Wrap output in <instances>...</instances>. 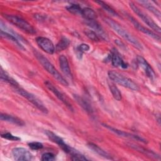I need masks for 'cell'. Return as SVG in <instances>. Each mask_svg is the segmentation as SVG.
<instances>
[{
  "label": "cell",
  "mask_w": 161,
  "mask_h": 161,
  "mask_svg": "<svg viewBox=\"0 0 161 161\" xmlns=\"http://www.w3.org/2000/svg\"><path fill=\"white\" fill-rule=\"evenodd\" d=\"M127 17L128 18V19L131 22V23L133 25V26H135V28H136L138 31L142 32L143 33L145 34L146 35L152 38L153 39L157 40V41H160V38L158 35H157L156 33H155L153 31H152V30L145 28V26H143V25H142L138 21H137L134 18H133L132 16H130L129 14H127Z\"/></svg>",
  "instance_id": "11"
},
{
  "label": "cell",
  "mask_w": 161,
  "mask_h": 161,
  "mask_svg": "<svg viewBox=\"0 0 161 161\" xmlns=\"http://www.w3.org/2000/svg\"><path fill=\"white\" fill-rule=\"evenodd\" d=\"M45 85L61 102H62L67 107L68 109H69L71 111H74L72 104L70 103L66 96L61 91H60L52 82L48 80H46L45 82Z\"/></svg>",
  "instance_id": "8"
},
{
  "label": "cell",
  "mask_w": 161,
  "mask_h": 161,
  "mask_svg": "<svg viewBox=\"0 0 161 161\" xmlns=\"http://www.w3.org/2000/svg\"><path fill=\"white\" fill-rule=\"evenodd\" d=\"M70 40L65 36H62L60 40H59V42L57 43L56 47H55V50L57 52H60L62 50H64L65 49H66L70 45Z\"/></svg>",
  "instance_id": "25"
},
{
  "label": "cell",
  "mask_w": 161,
  "mask_h": 161,
  "mask_svg": "<svg viewBox=\"0 0 161 161\" xmlns=\"http://www.w3.org/2000/svg\"><path fill=\"white\" fill-rule=\"evenodd\" d=\"M96 3L99 4L106 12H108L109 14L113 16H118V14L108 4H107L106 3L102 1H96Z\"/></svg>",
  "instance_id": "27"
},
{
  "label": "cell",
  "mask_w": 161,
  "mask_h": 161,
  "mask_svg": "<svg viewBox=\"0 0 161 161\" xmlns=\"http://www.w3.org/2000/svg\"><path fill=\"white\" fill-rule=\"evenodd\" d=\"M55 159V155L52 153L47 152L42 155L41 160L43 161H51Z\"/></svg>",
  "instance_id": "33"
},
{
  "label": "cell",
  "mask_w": 161,
  "mask_h": 161,
  "mask_svg": "<svg viewBox=\"0 0 161 161\" xmlns=\"http://www.w3.org/2000/svg\"><path fill=\"white\" fill-rule=\"evenodd\" d=\"M109 89L110 91L113 96V97L117 100V101H120L122 98L121 96V92L119 91V89L114 84H109Z\"/></svg>",
  "instance_id": "28"
},
{
  "label": "cell",
  "mask_w": 161,
  "mask_h": 161,
  "mask_svg": "<svg viewBox=\"0 0 161 161\" xmlns=\"http://www.w3.org/2000/svg\"><path fill=\"white\" fill-rule=\"evenodd\" d=\"M14 90L19 95L23 96V97L26 98L28 101H30L31 104H33L38 109H39L41 112L47 114L48 112V109L44 105V104L42 102V101L38 99L35 95L28 92L27 91L23 89V88L20 87L19 86L13 87Z\"/></svg>",
  "instance_id": "5"
},
{
  "label": "cell",
  "mask_w": 161,
  "mask_h": 161,
  "mask_svg": "<svg viewBox=\"0 0 161 161\" xmlns=\"http://www.w3.org/2000/svg\"><path fill=\"white\" fill-rule=\"evenodd\" d=\"M1 137L10 141H19L21 140L18 136H14L10 133H5L4 134H1Z\"/></svg>",
  "instance_id": "31"
},
{
  "label": "cell",
  "mask_w": 161,
  "mask_h": 161,
  "mask_svg": "<svg viewBox=\"0 0 161 161\" xmlns=\"http://www.w3.org/2000/svg\"><path fill=\"white\" fill-rule=\"evenodd\" d=\"M108 74L109 78L114 82L133 91L139 90L138 85L133 80H132L130 78L123 75L119 72L114 70H109L108 71Z\"/></svg>",
  "instance_id": "4"
},
{
  "label": "cell",
  "mask_w": 161,
  "mask_h": 161,
  "mask_svg": "<svg viewBox=\"0 0 161 161\" xmlns=\"http://www.w3.org/2000/svg\"><path fill=\"white\" fill-rule=\"evenodd\" d=\"M87 145V147L90 150H91L92 152L97 153L99 156L103 157H104L105 158H107V159H109V160L113 159L111 156L108 152H106L105 150H104L103 149L100 148L97 145H96L94 143H88Z\"/></svg>",
  "instance_id": "19"
},
{
  "label": "cell",
  "mask_w": 161,
  "mask_h": 161,
  "mask_svg": "<svg viewBox=\"0 0 161 161\" xmlns=\"http://www.w3.org/2000/svg\"><path fill=\"white\" fill-rule=\"evenodd\" d=\"M45 133L46 134L47 137L49 138V140H50L52 142H53V143L58 145V147L64 152L72 155H73V153L74 154L75 152H77V150H75L74 148L67 145L61 137H60L59 136H58L57 135L54 133L53 132L49 131V130H45Z\"/></svg>",
  "instance_id": "7"
},
{
  "label": "cell",
  "mask_w": 161,
  "mask_h": 161,
  "mask_svg": "<svg viewBox=\"0 0 161 161\" xmlns=\"http://www.w3.org/2000/svg\"><path fill=\"white\" fill-rule=\"evenodd\" d=\"M1 36L2 38H6L12 42H13L15 45H16L20 49H22V50H25V47L21 44L19 40L16 37L14 36V35H13L12 34L9 33H8L6 31H4V30H1Z\"/></svg>",
  "instance_id": "20"
},
{
  "label": "cell",
  "mask_w": 161,
  "mask_h": 161,
  "mask_svg": "<svg viewBox=\"0 0 161 161\" xmlns=\"http://www.w3.org/2000/svg\"><path fill=\"white\" fill-rule=\"evenodd\" d=\"M0 119L1 121L8 122L18 126H23L25 125V122L20 118L14 116L6 113H1Z\"/></svg>",
  "instance_id": "17"
},
{
  "label": "cell",
  "mask_w": 161,
  "mask_h": 161,
  "mask_svg": "<svg viewBox=\"0 0 161 161\" xmlns=\"http://www.w3.org/2000/svg\"><path fill=\"white\" fill-rule=\"evenodd\" d=\"M90 49V47L86 43H82L80 45H79L77 48H76V52H77V56L79 57V58H82V53L84 52H87L88 50H89Z\"/></svg>",
  "instance_id": "29"
},
{
  "label": "cell",
  "mask_w": 161,
  "mask_h": 161,
  "mask_svg": "<svg viewBox=\"0 0 161 161\" xmlns=\"http://www.w3.org/2000/svg\"><path fill=\"white\" fill-rule=\"evenodd\" d=\"M103 125L105 128H106L107 129L113 132L114 133H115V134H116V135H118L120 136L125 137V138H130V139H133V140H136V141H138V142H141L144 143H147V140L145 138H143V137H142L141 136L134 135V134H132V133H128V132L118 130L117 128H113V127H112L111 126H109L108 125H106V124H103Z\"/></svg>",
  "instance_id": "10"
},
{
  "label": "cell",
  "mask_w": 161,
  "mask_h": 161,
  "mask_svg": "<svg viewBox=\"0 0 161 161\" xmlns=\"http://www.w3.org/2000/svg\"><path fill=\"white\" fill-rule=\"evenodd\" d=\"M136 62L138 65L143 69L147 76L150 78V80H153L155 78V72L147 60L142 56L138 55L136 57Z\"/></svg>",
  "instance_id": "13"
},
{
  "label": "cell",
  "mask_w": 161,
  "mask_h": 161,
  "mask_svg": "<svg viewBox=\"0 0 161 161\" xmlns=\"http://www.w3.org/2000/svg\"><path fill=\"white\" fill-rule=\"evenodd\" d=\"M59 65L60 68L63 74L69 79H72V74L69 67V62L65 56L61 55L59 57Z\"/></svg>",
  "instance_id": "16"
},
{
  "label": "cell",
  "mask_w": 161,
  "mask_h": 161,
  "mask_svg": "<svg viewBox=\"0 0 161 161\" xmlns=\"http://www.w3.org/2000/svg\"><path fill=\"white\" fill-rule=\"evenodd\" d=\"M81 16L85 19V20H93L96 18V14L95 11L90 8H83Z\"/></svg>",
  "instance_id": "24"
},
{
  "label": "cell",
  "mask_w": 161,
  "mask_h": 161,
  "mask_svg": "<svg viewBox=\"0 0 161 161\" xmlns=\"http://www.w3.org/2000/svg\"><path fill=\"white\" fill-rule=\"evenodd\" d=\"M130 7L133 10V11L145 23L147 24L149 27H150L153 30H155L158 33H160V26L155 23V21L147 14H146L145 13H143L142 11H141L133 3L130 2L129 3Z\"/></svg>",
  "instance_id": "6"
},
{
  "label": "cell",
  "mask_w": 161,
  "mask_h": 161,
  "mask_svg": "<svg viewBox=\"0 0 161 161\" xmlns=\"http://www.w3.org/2000/svg\"><path fill=\"white\" fill-rule=\"evenodd\" d=\"M67 10L74 14L81 15L82 8L77 4H71L66 7Z\"/></svg>",
  "instance_id": "26"
},
{
  "label": "cell",
  "mask_w": 161,
  "mask_h": 161,
  "mask_svg": "<svg viewBox=\"0 0 161 161\" xmlns=\"http://www.w3.org/2000/svg\"><path fill=\"white\" fill-rule=\"evenodd\" d=\"M36 42L39 47L48 54H53L55 50L52 42L46 37L38 36L36 38Z\"/></svg>",
  "instance_id": "12"
},
{
  "label": "cell",
  "mask_w": 161,
  "mask_h": 161,
  "mask_svg": "<svg viewBox=\"0 0 161 161\" xmlns=\"http://www.w3.org/2000/svg\"><path fill=\"white\" fill-rule=\"evenodd\" d=\"M73 160H88V159L79 151L71 156Z\"/></svg>",
  "instance_id": "34"
},
{
  "label": "cell",
  "mask_w": 161,
  "mask_h": 161,
  "mask_svg": "<svg viewBox=\"0 0 161 161\" xmlns=\"http://www.w3.org/2000/svg\"><path fill=\"white\" fill-rule=\"evenodd\" d=\"M13 156L16 160L29 161L33 159V155L27 149L23 147H16L12 150Z\"/></svg>",
  "instance_id": "9"
},
{
  "label": "cell",
  "mask_w": 161,
  "mask_h": 161,
  "mask_svg": "<svg viewBox=\"0 0 161 161\" xmlns=\"http://www.w3.org/2000/svg\"><path fill=\"white\" fill-rule=\"evenodd\" d=\"M73 97L78 104L81 106L87 113L92 114L93 113V109L90 103L84 97L77 94H74Z\"/></svg>",
  "instance_id": "18"
},
{
  "label": "cell",
  "mask_w": 161,
  "mask_h": 161,
  "mask_svg": "<svg viewBox=\"0 0 161 161\" xmlns=\"http://www.w3.org/2000/svg\"><path fill=\"white\" fill-rule=\"evenodd\" d=\"M3 16L10 23L14 25L28 34H35L36 33L35 29L31 26V25L21 17L8 14H3Z\"/></svg>",
  "instance_id": "3"
},
{
  "label": "cell",
  "mask_w": 161,
  "mask_h": 161,
  "mask_svg": "<svg viewBox=\"0 0 161 161\" xmlns=\"http://www.w3.org/2000/svg\"><path fill=\"white\" fill-rule=\"evenodd\" d=\"M84 33L90 40H91L94 42H99L100 40V38L98 36V35H97V33L95 31H94L93 30H89V29L85 30Z\"/></svg>",
  "instance_id": "30"
},
{
  "label": "cell",
  "mask_w": 161,
  "mask_h": 161,
  "mask_svg": "<svg viewBox=\"0 0 161 161\" xmlns=\"http://www.w3.org/2000/svg\"><path fill=\"white\" fill-rule=\"evenodd\" d=\"M111 62L112 65L116 67H121L123 69H127L128 67V64L124 62L123 58L120 57L119 53L116 50L113 49L110 53Z\"/></svg>",
  "instance_id": "15"
},
{
  "label": "cell",
  "mask_w": 161,
  "mask_h": 161,
  "mask_svg": "<svg viewBox=\"0 0 161 161\" xmlns=\"http://www.w3.org/2000/svg\"><path fill=\"white\" fill-rule=\"evenodd\" d=\"M104 20L109 27H111L117 34H118L125 40L132 44L136 48L139 50L143 49V46L142 43L138 40V39L132 35L126 30H125L123 27H122L117 22L109 18H104Z\"/></svg>",
  "instance_id": "1"
},
{
  "label": "cell",
  "mask_w": 161,
  "mask_h": 161,
  "mask_svg": "<svg viewBox=\"0 0 161 161\" xmlns=\"http://www.w3.org/2000/svg\"><path fill=\"white\" fill-rule=\"evenodd\" d=\"M0 76H1V80L8 83V84H10L13 87H16V86H19L18 83L14 79H13L12 77H11L8 75V74L5 70H4L2 68H1V75H0Z\"/></svg>",
  "instance_id": "23"
},
{
  "label": "cell",
  "mask_w": 161,
  "mask_h": 161,
  "mask_svg": "<svg viewBox=\"0 0 161 161\" xmlns=\"http://www.w3.org/2000/svg\"><path fill=\"white\" fill-rule=\"evenodd\" d=\"M34 55L36 57V59L38 60V62L40 63V64L42 65V67L58 82L65 86H67L69 85L67 81L62 77V75L55 69L53 64L50 62V61L46 57H45L42 54L37 51H34Z\"/></svg>",
  "instance_id": "2"
},
{
  "label": "cell",
  "mask_w": 161,
  "mask_h": 161,
  "mask_svg": "<svg viewBox=\"0 0 161 161\" xmlns=\"http://www.w3.org/2000/svg\"><path fill=\"white\" fill-rule=\"evenodd\" d=\"M129 145L132 148H133V149H135V150H137V151H138L140 152H142V153L145 154L146 155H148V157H153L154 158H158V159H160V156L157 153L153 152L152 150H149L148 149H145L144 148L141 147L140 146H138L137 145L133 144V143H130V144H129Z\"/></svg>",
  "instance_id": "21"
},
{
  "label": "cell",
  "mask_w": 161,
  "mask_h": 161,
  "mask_svg": "<svg viewBox=\"0 0 161 161\" xmlns=\"http://www.w3.org/2000/svg\"><path fill=\"white\" fill-rule=\"evenodd\" d=\"M140 4H141L144 8L147 9L149 11L152 13L154 15H155L157 17H158L159 19L160 18V12L158 9H157L155 6H153L149 1H138Z\"/></svg>",
  "instance_id": "22"
},
{
  "label": "cell",
  "mask_w": 161,
  "mask_h": 161,
  "mask_svg": "<svg viewBox=\"0 0 161 161\" xmlns=\"http://www.w3.org/2000/svg\"><path fill=\"white\" fill-rule=\"evenodd\" d=\"M86 24L89 26L91 29L94 30L96 33H97L99 37H101L104 40H108V36L106 32L104 31L101 25L95 19L93 20H86Z\"/></svg>",
  "instance_id": "14"
},
{
  "label": "cell",
  "mask_w": 161,
  "mask_h": 161,
  "mask_svg": "<svg viewBox=\"0 0 161 161\" xmlns=\"http://www.w3.org/2000/svg\"><path fill=\"white\" fill-rule=\"evenodd\" d=\"M28 146L30 147V148L32 150H37L39 149H41L43 147V145L42 143L38 142H30L28 143Z\"/></svg>",
  "instance_id": "32"
}]
</instances>
